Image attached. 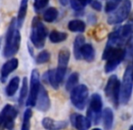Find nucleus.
<instances>
[{
    "mask_svg": "<svg viewBox=\"0 0 133 130\" xmlns=\"http://www.w3.org/2000/svg\"><path fill=\"white\" fill-rule=\"evenodd\" d=\"M21 34L17 28L16 19L13 18L8 26L5 36V44L4 47V56L5 58H10L16 54L20 47Z\"/></svg>",
    "mask_w": 133,
    "mask_h": 130,
    "instance_id": "obj_1",
    "label": "nucleus"
},
{
    "mask_svg": "<svg viewBox=\"0 0 133 130\" xmlns=\"http://www.w3.org/2000/svg\"><path fill=\"white\" fill-rule=\"evenodd\" d=\"M125 57V51L121 47H110L106 46L102 54V59L107 61L104 70L105 72L109 73L115 70L118 65L122 62Z\"/></svg>",
    "mask_w": 133,
    "mask_h": 130,
    "instance_id": "obj_2",
    "label": "nucleus"
},
{
    "mask_svg": "<svg viewBox=\"0 0 133 130\" xmlns=\"http://www.w3.org/2000/svg\"><path fill=\"white\" fill-rule=\"evenodd\" d=\"M46 36H47V29L41 22L39 17L35 16L32 22V30L30 35L32 44L36 48L41 49L44 46Z\"/></svg>",
    "mask_w": 133,
    "mask_h": 130,
    "instance_id": "obj_3",
    "label": "nucleus"
},
{
    "mask_svg": "<svg viewBox=\"0 0 133 130\" xmlns=\"http://www.w3.org/2000/svg\"><path fill=\"white\" fill-rule=\"evenodd\" d=\"M131 10V2L130 0H123L121 4H119L115 10L109 16L108 24L109 25H117L121 24L124 20L128 18L129 15Z\"/></svg>",
    "mask_w": 133,
    "mask_h": 130,
    "instance_id": "obj_4",
    "label": "nucleus"
},
{
    "mask_svg": "<svg viewBox=\"0 0 133 130\" xmlns=\"http://www.w3.org/2000/svg\"><path fill=\"white\" fill-rule=\"evenodd\" d=\"M133 90V80L131 76V66L126 69L123 75L122 83L121 84L119 90V102L122 104H127L130 101Z\"/></svg>",
    "mask_w": 133,
    "mask_h": 130,
    "instance_id": "obj_5",
    "label": "nucleus"
},
{
    "mask_svg": "<svg viewBox=\"0 0 133 130\" xmlns=\"http://www.w3.org/2000/svg\"><path fill=\"white\" fill-rule=\"evenodd\" d=\"M102 97L99 94L95 93L91 96L90 101L89 109L87 111V118L90 121H92L94 124H98L100 122L102 117Z\"/></svg>",
    "mask_w": 133,
    "mask_h": 130,
    "instance_id": "obj_6",
    "label": "nucleus"
},
{
    "mask_svg": "<svg viewBox=\"0 0 133 130\" xmlns=\"http://www.w3.org/2000/svg\"><path fill=\"white\" fill-rule=\"evenodd\" d=\"M88 88L83 84L78 85L71 90V101L78 109H83L88 98Z\"/></svg>",
    "mask_w": 133,
    "mask_h": 130,
    "instance_id": "obj_7",
    "label": "nucleus"
},
{
    "mask_svg": "<svg viewBox=\"0 0 133 130\" xmlns=\"http://www.w3.org/2000/svg\"><path fill=\"white\" fill-rule=\"evenodd\" d=\"M119 90H121L119 80L116 75L110 76L106 84L104 91H105V95L115 106H118L119 102Z\"/></svg>",
    "mask_w": 133,
    "mask_h": 130,
    "instance_id": "obj_8",
    "label": "nucleus"
},
{
    "mask_svg": "<svg viewBox=\"0 0 133 130\" xmlns=\"http://www.w3.org/2000/svg\"><path fill=\"white\" fill-rule=\"evenodd\" d=\"M40 76L37 70L34 69L31 73V79H30V91L28 94V98L26 100L27 107H34L35 106L37 95H38L39 89H40Z\"/></svg>",
    "mask_w": 133,
    "mask_h": 130,
    "instance_id": "obj_9",
    "label": "nucleus"
},
{
    "mask_svg": "<svg viewBox=\"0 0 133 130\" xmlns=\"http://www.w3.org/2000/svg\"><path fill=\"white\" fill-rule=\"evenodd\" d=\"M70 61V52L68 49H62L58 53V67L55 70V76L58 83H61L64 79L67 65Z\"/></svg>",
    "mask_w": 133,
    "mask_h": 130,
    "instance_id": "obj_10",
    "label": "nucleus"
},
{
    "mask_svg": "<svg viewBox=\"0 0 133 130\" xmlns=\"http://www.w3.org/2000/svg\"><path fill=\"white\" fill-rule=\"evenodd\" d=\"M1 115L4 118V125L5 128L11 130L14 127V120L17 116V110L12 105H5L2 110Z\"/></svg>",
    "mask_w": 133,
    "mask_h": 130,
    "instance_id": "obj_11",
    "label": "nucleus"
},
{
    "mask_svg": "<svg viewBox=\"0 0 133 130\" xmlns=\"http://www.w3.org/2000/svg\"><path fill=\"white\" fill-rule=\"evenodd\" d=\"M35 106H36L38 110L43 111V112L47 111L50 109V106H51V102H50V98L47 90L42 85H41L40 89H39V92H38V95H37Z\"/></svg>",
    "mask_w": 133,
    "mask_h": 130,
    "instance_id": "obj_12",
    "label": "nucleus"
},
{
    "mask_svg": "<svg viewBox=\"0 0 133 130\" xmlns=\"http://www.w3.org/2000/svg\"><path fill=\"white\" fill-rule=\"evenodd\" d=\"M71 122L77 130H88L91 124L86 117L81 114H72L71 116Z\"/></svg>",
    "mask_w": 133,
    "mask_h": 130,
    "instance_id": "obj_13",
    "label": "nucleus"
},
{
    "mask_svg": "<svg viewBox=\"0 0 133 130\" xmlns=\"http://www.w3.org/2000/svg\"><path fill=\"white\" fill-rule=\"evenodd\" d=\"M19 62L16 58H12L5 62L1 69V79L3 81H5L7 77L12 73L14 70H16L18 67Z\"/></svg>",
    "mask_w": 133,
    "mask_h": 130,
    "instance_id": "obj_14",
    "label": "nucleus"
},
{
    "mask_svg": "<svg viewBox=\"0 0 133 130\" xmlns=\"http://www.w3.org/2000/svg\"><path fill=\"white\" fill-rule=\"evenodd\" d=\"M42 126L46 130H62L67 127L66 121H56L50 118H44L42 120Z\"/></svg>",
    "mask_w": 133,
    "mask_h": 130,
    "instance_id": "obj_15",
    "label": "nucleus"
},
{
    "mask_svg": "<svg viewBox=\"0 0 133 130\" xmlns=\"http://www.w3.org/2000/svg\"><path fill=\"white\" fill-rule=\"evenodd\" d=\"M81 55L87 62H92L95 57V52L92 45L90 44H84L81 49Z\"/></svg>",
    "mask_w": 133,
    "mask_h": 130,
    "instance_id": "obj_16",
    "label": "nucleus"
},
{
    "mask_svg": "<svg viewBox=\"0 0 133 130\" xmlns=\"http://www.w3.org/2000/svg\"><path fill=\"white\" fill-rule=\"evenodd\" d=\"M27 7H28V0H21L19 11H18V16L17 18H16V24H17L18 28H20L23 25L24 21L25 19V16H26Z\"/></svg>",
    "mask_w": 133,
    "mask_h": 130,
    "instance_id": "obj_17",
    "label": "nucleus"
},
{
    "mask_svg": "<svg viewBox=\"0 0 133 130\" xmlns=\"http://www.w3.org/2000/svg\"><path fill=\"white\" fill-rule=\"evenodd\" d=\"M102 118H103V126L106 130H110L113 127V112L110 107H106L102 112Z\"/></svg>",
    "mask_w": 133,
    "mask_h": 130,
    "instance_id": "obj_18",
    "label": "nucleus"
},
{
    "mask_svg": "<svg viewBox=\"0 0 133 130\" xmlns=\"http://www.w3.org/2000/svg\"><path fill=\"white\" fill-rule=\"evenodd\" d=\"M19 83H20V79L17 76L11 79V81H9L8 85H7L6 89H5V93H6V95L8 97H12V96H14L16 94V92L18 90V87H19Z\"/></svg>",
    "mask_w": 133,
    "mask_h": 130,
    "instance_id": "obj_19",
    "label": "nucleus"
},
{
    "mask_svg": "<svg viewBox=\"0 0 133 130\" xmlns=\"http://www.w3.org/2000/svg\"><path fill=\"white\" fill-rule=\"evenodd\" d=\"M85 44V38L82 35H78L76 36L75 40L74 42V57L76 60H80L82 59V55H81V49H82V45Z\"/></svg>",
    "mask_w": 133,
    "mask_h": 130,
    "instance_id": "obj_20",
    "label": "nucleus"
},
{
    "mask_svg": "<svg viewBox=\"0 0 133 130\" xmlns=\"http://www.w3.org/2000/svg\"><path fill=\"white\" fill-rule=\"evenodd\" d=\"M68 29L71 32L82 33L85 31V24L82 20H72L68 24Z\"/></svg>",
    "mask_w": 133,
    "mask_h": 130,
    "instance_id": "obj_21",
    "label": "nucleus"
},
{
    "mask_svg": "<svg viewBox=\"0 0 133 130\" xmlns=\"http://www.w3.org/2000/svg\"><path fill=\"white\" fill-rule=\"evenodd\" d=\"M58 16V10L55 7H49L48 9H46L44 13V20L47 23H53L54 21H55L56 18Z\"/></svg>",
    "mask_w": 133,
    "mask_h": 130,
    "instance_id": "obj_22",
    "label": "nucleus"
},
{
    "mask_svg": "<svg viewBox=\"0 0 133 130\" xmlns=\"http://www.w3.org/2000/svg\"><path fill=\"white\" fill-rule=\"evenodd\" d=\"M67 33L59 32V31H52L49 34V39L54 44H58V42H63L67 39Z\"/></svg>",
    "mask_w": 133,
    "mask_h": 130,
    "instance_id": "obj_23",
    "label": "nucleus"
},
{
    "mask_svg": "<svg viewBox=\"0 0 133 130\" xmlns=\"http://www.w3.org/2000/svg\"><path fill=\"white\" fill-rule=\"evenodd\" d=\"M78 81H79V74L77 72H74L70 75V77L68 78L66 81V85H65V88L68 91L72 90L74 87H76L78 83Z\"/></svg>",
    "mask_w": 133,
    "mask_h": 130,
    "instance_id": "obj_24",
    "label": "nucleus"
},
{
    "mask_svg": "<svg viewBox=\"0 0 133 130\" xmlns=\"http://www.w3.org/2000/svg\"><path fill=\"white\" fill-rule=\"evenodd\" d=\"M27 94H28V81H27V78L25 77L23 79L21 90H20V95H19V104L20 105H23V103L25 102Z\"/></svg>",
    "mask_w": 133,
    "mask_h": 130,
    "instance_id": "obj_25",
    "label": "nucleus"
},
{
    "mask_svg": "<svg viewBox=\"0 0 133 130\" xmlns=\"http://www.w3.org/2000/svg\"><path fill=\"white\" fill-rule=\"evenodd\" d=\"M32 114H33V112H32L31 109H27L25 111L21 130H30V121H31Z\"/></svg>",
    "mask_w": 133,
    "mask_h": 130,
    "instance_id": "obj_26",
    "label": "nucleus"
},
{
    "mask_svg": "<svg viewBox=\"0 0 133 130\" xmlns=\"http://www.w3.org/2000/svg\"><path fill=\"white\" fill-rule=\"evenodd\" d=\"M51 58V54L48 51H42L38 55H37L36 59H35V62L38 64H43V63H46L50 61Z\"/></svg>",
    "mask_w": 133,
    "mask_h": 130,
    "instance_id": "obj_27",
    "label": "nucleus"
},
{
    "mask_svg": "<svg viewBox=\"0 0 133 130\" xmlns=\"http://www.w3.org/2000/svg\"><path fill=\"white\" fill-rule=\"evenodd\" d=\"M46 77H47V80L49 81V83L51 84V86L53 87L54 89H58L59 88V83H58L57 80H56V76H55V70H51L49 71H47L46 73Z\"/></svg>",
    "mask_w": 133,
    "mask_h": 130,
    "instance_id": "obj_28",
    "label": "nucleus"
},
{
    "mask_svg": "<svg viewBox=\"0 0 133 130\" xmlns=\"http://www.w3.org/2000/svg\"><path fill=\"white\" fill-rule=\"evenodd\" d=\"M119 3H121V0H110L109 2H107L105 6V12L106 13L112 12L119 5Z\"/></svg>",
    "mask_w": 133,
    "mask_h": 130,
    "instance_id": "obj_29",
    "label": "nucleus"
},
{
    "mask_svg": "<svg viewBox=\"0 0 133 130\" xmlns=\"http://www.w3.org/2000/svg\"><path fill=\"white\" fill-rule=\"evenodd\" d=\"M49 3V0H35L34 7H35V12H40L41 10L44 8Z\"/></svg>",
    "mask_w": 133,
    "mask_h": 130,
    "instance_id": "obj_30",
    "label": "nucleus"
},
{
    "mask_svg": "<svg viewBox=\"0 0 133 130\" xmlns=\"http://www.w3.org/2000/svg\"><path fill=\"white\" fill-rule=\"evenodd\" d=\"M70 3L72 7L75 11H82L83 9V6L80 4V2L78 0H70Z\"/></svg>",
    "mask_w": 133,
    "mask_h": 130,
    "instance_id": "obj_31",
    "label": "nucleus"
},
{
    "mask_svg": "<svg viewBox=\"0 0 133 130\" xmlns=\"http://www.w3.org/2000/svg\"><path fill=\"white\" fill-rule=\"evenodd\" d=\"M91 6H92L93 9H95V10H97V11L102 10V3L97 1V0H92V2H91Z\"/></svg>",
    "mask_w": 133,
    "mask_h": 130,
    "instance_id": "obj_32",
    "label": "nucleus"
},
{
    "mask_svg": "<svg viewBox=\"0 0 133 130\" xmlns=\"http://www.w3.org/2000/svg\"><path fill=\"white\" fill-rule=\"evenodd\" d=\"M78 1L80 2V4L82 5V6H85V5H87L88 4H90V3H91L92 2V0H78Z\"/></svg>",
    "mask_w": 133,
    "mask_h": 130,
    "instance_id": "obj_33",
    "label": "nucleus"
},
{
    "mask_svg": "<svg viewBox=\"0 0 133 130\" xmlns=\"http://www.w3.org/2000/svg\"><path fill=\"white\" fill-rule=\"evenodd\" d=\"M3 124H4V118H3V116L0 114V127H1Z\"/></svg>",
    "mask_w": 133,
    "mask_h": 130,
    "instance_id": "obj_34",
    "label": "nucleus"
},
{
    "mask_svg": "<svg viewBox=\"0 0 133 130\" xmlns=\"http://www.w3.org/2000/svg\"><path fill=\"white\" fill-rule=\"evenodd\" d=\"M60 2H61L63 5H67V3H68V0H60Z\"/></svg>",
    "mask_w": 133,
    "mask_h": 130,
    "instance_id": "obj_35",
    "label": "nucleus"
},
{
    "mask_svg": "<svg viewBox=\"0 0 133 130\" xmlns=\"http://www.w3.org/2000/svg\"><path fill=\"white\" fill-rule=\"evenodd\" d=\"M131 76H132V80H133V67H131Z\"/></svg>",
    "mask_w": 133,
    "mask_h": 130,
    "instance_id": "obj_36",
    "label": "nucleus"
},
{
    "mask_svg": "<svg viewBox=\"0 0 133 130\" xmlns=\"http://www.w3.org/2000/svg\"><path fill=\"white\" fill-rule=\"evenodd\" d=\"M129 130H133V126H131V127H130V129H129Z\"/></svg>",
    "mask_w": 133,
    "mask_h": 130,
    "instance_id": "obj_37",
    "label": "nucleus"
},
{
    "mask_svg": "<svg viewBox=\"0 0 133 130\" xmlns=\"http://www.w3.org/2000/svg\"><path fill=\"white\" fill-rule=\"evenodd\" d=\"M92 130H101L100 128H93Z\"/></svg>",
    "mask_w": 133,
    "mask_h": 130,
    "instance_id": "obj_38",
    "label": "nucleus"
}]
</instances>
